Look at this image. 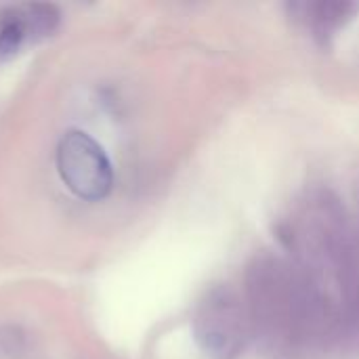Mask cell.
Wrapping results in <instances>:
<instances>
[{
	"mask_svg": "<svg viewBox=\"0 0 359 359\" xmlns=\"http://www.w3.org/2000/svg\"><path fill=\"white\" fill-rule=\"evenodd\" d=\"M23 351V334L19 328H0V359L17 358Z\"/></svg>",
	"mask_w": 359,
	"mask_h": 359,
	"instance_id": "obj_3",
	"label": "cell"
},
{
	"mask_svg": "<svg viewBox=\"0 0 359 359\" xmlns=\"http://www.w3.org/2000/svg\"><path fill=\"white\" fill-rule=\"evenodd\" d=\"M57 170L67 189L82 200H101L114 185V170L103 147L82 130H69L61 137Z\"/></svg>",
	"mask_w": 359,
	"mask_h": 359,
	"instance_id": "obj_1",
	"label": "cell"
},
{
	"mask_svg": "<svg viewBox=\"0 0 359 359\" xmlns=\"http://www.w3.org/2000/svg\"><path fill=\"white\" fill-rule=\"evenodd\" d=\"M59 23L53 4H17L0 13V57L19 53L25 44L46 38Z\"/></svg>",
	"mask_w": 359,
	"mask_h": 359,
	"instance_id": "obj_2",
	"label": "cell"
}]
</instances>
